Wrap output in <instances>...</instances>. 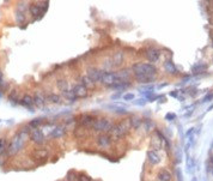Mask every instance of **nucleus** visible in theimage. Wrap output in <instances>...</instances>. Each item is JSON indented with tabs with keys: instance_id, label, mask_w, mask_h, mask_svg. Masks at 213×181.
<instances>
[{
	"instance_id": "obj_1",
	"label": "nucleus",
	"mask_w": 213,
	"mask_h": 181,
	"mask_svg": "<svg viewBox=\"0 0 213 181\" xmlns=\"http://www.w3.org/2000/svg\"><path fill=\"white\" fill-rule=\"evenodd\" d=\"M132 72L134 76H156L157 68L149 62H137L132 66Z\"/></svg>"
},
{
	"instance_id": "obj_2",
	"label": "nucleus",
	"mask_w": 213,
	"mask_h": 181,
	"mask_svg": "<svg viewBox=\"0 0 213 181\" xmlns=\"http://www.w3.org/2000/svg\"><path fill=\"white\" fill-rule=\"evenodd\" d=\"M25 137H26V133H23L22 131L19 133H17L11 143L9 145V155H16L18 152L23 147H24V143H25Z\"/></svg>"
},
{
	"instance_id": "obj_3",
	"label": "nucleus",
	"mask_w": 213,
	"mask_h": 181,
	"mask_svg": "<svg viewBox=\"0 0 213 181\" xmlns=\"http://www.w3.org/2000/svg\"><path fill=\"white\" fill-rule=\"evenodd\" d=\"M129 129V121H120L119 124L113 125V129L109 132V134H112L114 138H122L128 134Z\"/></svg>"
},
{
	"instance_id": "obj_4",
	"label": "nucleus",
	"mask_w": 213,
	"mask_h": 181,
	"mask_svg": "<svg viewBox=\"0 0 213 181\" xmlns=\"http://www.w3.org/2000/svg\"><path fill=\"white\" fill-rule=\"evenodd\" d=\"M112 129H113V124L106 118H101V119L96 120L92 126V130L95 132H99V133H109L112 131Z\"/></svg>"
},
{
	"instance_id": "obj_5",
	"label": "nucleus",
	"mask_w": 213,
	"mask_h": 181,
	"mask_svg": "<svg viewBox=\"0 0 213 181\" xmlns=\"http://www.w3.org/2000/svg\"><path fill=\"white\" fill-rule=\"evenodd\" d=\"M120 82H121V79L119 77L117 72H106V71H104V73L102 76V80H101V83L103 85L109 86V88H112L113 85H115Z\"/></svg>"
},
{
	"instance_id": "obj_6",
	"label": "nucleus",
	"mask_w": 213,
	"mask_h": 181,
	"mask_svg": "<svg viewBox=\"0 0 213 181\" xmlns=\"http://www.w3.org/2000/svg\"><path fill=\"white\" fill-rule=\"evenodd\" d=\"M112 144H113V138L108 133H101L97 137V145L101 149H108L112 147Z\"/></svg>"
},
{
	"instance_id": "obj_7",
	"label": "nucleus",
	"mask_w": 213,
	"mask_h": 181,
	"mask_svg": "<svg viewBox=\"0 0 213 181\" xmlns=\"http://www.w3.org/2000/svg\"><path fill=\"white\" fill-rule=\"evenodd\" d=\"M95 121H96V119L92 115H90V114H81L79 116V119H78L79 126H83V127H85L86 130L92 129Z\"/></svg>"
},
{
	"instance_id": "obj_8",
	"label": "nucleus",
	"mask_w": 213,
	"mask_h": 181,
	"mask_svg": "<svg viewBox=\"0 0 213 181\" xmlns=\"http://www.w3.org/2000/svg\"><path fill=\"white\" fill-rule=\"evenodd\" d=\"M104 73V71L97 68V67H90V68H87V77H90L95 83L102 80V76Z\"/></svg>"
},
{
	"instance_id": "obj_9",
	"label": "nucleus",
	"mask_w": 213,
	"mask_h": 181,
	"mask_svg": "<svg viewBox=\"0 0 213 181\" xmlns=\"http://www.w3.org/2000/svg\"><path fill=\"white\" fill-rule=\"evenodd\" d=\"M48 150L47 149H43V148H39L36 150L32 151V158L37 162H44L47 158H48Z\"/></svg>"
},
{
	"instance_id": "obj_10",
	"label": "nucleus",
	"mask_w": 213,
	"mask_h": 181,
	"mask_svg": "<svg viewBox=\"0 0 213 181\" xmlns=\"http://www.w3.org/2000/svg\"><path fill=\"white\" fill-rule=\"evenodd\" d=\"M159 57H161V52L159 49H157L156 47H150L146 50V58L150 62H157L159 60Z\"/></svg>"
},
{
	"instance_id": "obj_11",
	"label": "nucleus",
	"mask_w": 213,
	"mask_h": 181,
	"mask_svg": "<svg viewBox=\"0 0 213 181\" xmlns=\"http://www.w3.org/2000/svg\"><path fill=\"white\" fill-rule=\"evenodd\" d=\"M72 93L76 96V98H84L87 96V89L83 84H76L72 89Z\"/></svg>"
},
{
	"instance_id": "obj_12",
	"label": "nucleus",
	"mask_w": 213,
	"mask_h": 181,
	"mask_svg": "<svg viewBox=\"0 0 213 181\" xmlns=\"http://www.w3.org/2000/svg\"><path fill=\"white\" fill-rule=\"evenodd\" d=\"M29 11H30V14L32 16V17H35L36 19H40V18L46 13L42 9H41V5H40V3H37V4H32V5H30V7H29Z\"/></svg>"
},
{
	"instance_id": "obj_13",
	"label": "nucleus",
	"mask_w": 213,
	"mask_h": 181,
	"mask_svg": "<svg viewBox=\"0 0 213 181\" xmlns=\"http://www.w3.org/2000/svg\"><path fill=\"white\" fill-rule=\"evenodd\" d=\"M31 141L35 143V144H37V145H41V144L44 143V134L42 131L40 130H34L31 132V137H30Z\"/></svg>"
},
{
	"instance_id": "obj_14",
	"label": "nucleus",
	"mask_w": 213,
	"mask_h": 181,
	"mask_svg": "<svg viewBox=\"0 0 213 181\" xmlns=\"http://www.w3.org/2000/svg\"><path fill=\"white\" fill-rule=\"evenodd\" d=\"M123 61H125V54H123V52L119 50L114 54V57L112 58V62H113V67H120Z\"/></svg>"
},
{
	"instance_id": "obj_15",
	"label": "nucleus",
	"mask_w": 213,
	"mask_h": 181,
	"mask_svg": "<svg viewBox=\"0 0 213 181\" xmlns=\"http://www.w3.org/2000/svg\"><path fill=\"white\" fill-rule=\"evenodd\" d=\"M157 179L158 181H171L172 180V175L169 170L167 169H161L157 173Z\"/></svg>"
},
{
	"instance_id": "obj_16",
	"label": "nucleus",
	"mask_w": 213,
	"mask_h": 181,
	"mask_svg": "<svg viewBox=\"0 0 213 181\" xmlns=\"http://www.w3.org/2000/svg\"><path fill=\"white\" fill-rule=\"evenodd\" d=\"M147 159L151 164H158L159 162H161V157H159L158 152L154 151V150H149L147 151Z\"/></svg>"
},
{
	"instance_id": "obj_17",
	"label": "nucleus",
	"mask_w": 213,
	"mask_h": 181,
	"mask_svg": "<svg viewBox=\"0 0 213 181\" xmlns=\"http://www.w3.org/2000/svg\"><path fill=\"white\" fill-rule=\"evenodd\" d=\"M64 134H65V129L62 127V126H58V127L53 129V132H51V133L48 136V138H50V139L61 138Z\"/></svg>"
},
{
	"instance_id": "obj_18",
	"label": "nucleus",
	"mask_w": 213,
	"mask_h": 181,
	"mask_svg": "<svg viewBox=\"0 0 213 181\" xmlns=\"http://www.w3.org/2000/svg\"><path fill=\"white\" fill-rule=\"evenodd\" d=\"M164 68H165V71L168 72V73H170V75H177V73H179V71H177L174 61H171V60H167L164 62Z\"/></svg>"
},
{
	"instance_id": "obj_19",
	"label": "nucleus",
	"mask_w": 213,
	"mask_h": 181,
	"mask_svg": "<svg viewBox=\"0 0 213 181\" xmlns=\"http://www.w3.org/2000/svg\"><path fill=\"white\" fill-rule=\"evenodd\" d=\"M141 124H143V119L139 118V116H132L129 119V126H131V129H134V130H138Z\"/></svg>"
},
{
	"instance_id": "obj_20",
	"label": "nucleus",
	"mask_w": 213,
	"mask_h": 181,
	"mask_svg": "<svg viewBox=\"0 0 213 181\" xmlns=\"http://www.w3.org/2000/svg\"><path fill=\"white\" fill-rule=\"evenodd\" d=\"M21 104H22V106H24V107H26V108H29V109H31V111H34V109H32L34 97H31L30 95H25V96L21 100Z\"/></svg>"
},
{
	"instance_id": "obj_21",
	"label": "nucleus",
	"mask_w": 213,
	"mask_h": 181,
	"mask_svg": "<svg viewBox=\"0 0 213 181\" xmlns=\"http://www.w3.org/2000/svg\"><path fill=\"white\" fill-rule=\"evenodd\" d=\"M135 80L143 84H149L153 80H156V76H134Z\"/></svg>"
},
{
	"instance_id": "obj_22",
	"label": "nucleus",
	"mask_w": 213,
	"mask_h": 181,
	"mask_svg": "<svg viewBox=\"0 0 213 181\" xmlns=\"http://www.w3.org/2000/svg\"><path fill=\"white\" fill-rule=\"evenodd\" d=\"M81 84L89 90V89H92L95 85H96V83L90 78V77H87V76H84L83 78H81Z\"/></svg>"
},
{
	"instance_id": "obj_23",
	"label": "nucleus",
	"mask_w": 213,
	"mask_h": 181,
	"mask_svg": "<svg viewBox=\"0 0 213 181\" xmlns=\"http://www.w3.org/2000/svg\"><path fill=\"white\" fill-rule=\"evenodd\" d=\"M42 122H43L42 118H36V119H34V120H31L29 122V126H30L31 130H36V129H39L40 126L42 125Z\"/></svg>"
},
{
	"instance_id": "obj_24",
	"label": "nucleus",
	"mask_w": 213,
	"mask_h": 181,
	"mask_svg": "<svg viewBox=\"0 0 213 181\" xmlns=\"http://www.w3.org/2000/svg\"><path fill=\"white\" fill-rule=\"evenodd\" d=\"M154 129V124L151 119H145L144 120V130L146 133H149L150 131H152Z\"/></svg>"
},
{
	"instance_id": "obj_25",
	"label": "nucleus",
	"mask_w": 213,
	"mask_h": 181,
	"mask_svg": "<svg viewBox=\"0 0 213 181\" xmlns=\"http://www.w3.org/2000/svg\"><path fill=\"white\" fill-rule=\"evenodd\" d=\"M207 70V65L206 64H197L192 67V71L194 73H200V72H204Z\"/></svg>"
},
{
	"instance_id": "obj_26",
	"label": "nucleus",
	"mask_w": 213,
	"mask_h": 181,
	"mask_svg": "<svg viewBox=\"0 0 213 181\" xmlns=\"http://www.w3.org/2000/svg\"><path fill=\"white\" fill-rule=\"evenodd\" d=\"M86 134H87V130L85 127H83V126H78V127L76 129V131H74V136L78 137V138H83Z\"/></svg>"
},
{
	"instance_id": "obj_27",
	"label": "nucleus",
	"mask_w": 213,
	"mask_h": 181,
	"mask_svg": "<svg viewBox=\"0 0 213 181\" xmlns=\"http://www.w3.org/2000/svg\"><path fill=\"white\" fill-rule=\"evenodd\" d=\"M79 180V173L76 170H69L67 174V181H78Z\"/></svg>"
},
{
	"instance_id": "obj_28",
	"label": "nucleus",
	"mask_w": 213,
	"mask_h": 181,
	"mask_svg": "<svg viewBox=\"0 0 213 181\" xmlns=\"http://www.w3.org/2000/svg\"><path fill=\"white\" fill-rule=\"evenodd\" d=\"M58 86H59L60 90H62L64 93L68 91V83H67L65 79H59V80H58Z\"/></svg>"
},
{
	"instance_id": "obj_29",
	"label": "nucleus",
	"mask_w": 213,
	"mask_h": 181,
	"mask_svg": "<svg viewBox=\"0 0 213 181\" xmlns=\"http://www.w3.org/2000/svg\"><path fill=\"white\" fill-rule=\"evenodd\" d=\"M34 103L36 104V106H39V107H42V106H43V103H44V98H43V96H42V95H40V94H36V95H35V97H34Z\"/></svg>"
},
{
	"instance_id": "obj_30",
	"label": "nucleus",
	"mask_w": 213,
	"mask_h": 181,
	"mask_svg": "<svg viewBox=\"0 0 213 181\" xmlns=\"http://www.w3.org/2000/svg\"><path fill=\"white\" fill-rule=\"evenodd\" d=\"M48 100H49L50 102H53V103H59V102L61 101L60 96L56 95V94H50V95L48 96Z\"/></svg>"
},
{
	"instance_id": "obj_31",
	"label": "nucleus",
	"mask_w": 213,
	"mask_h": 181,
	"mask_svg": "<svg viewBox=\"0 0 213 181\" xmlns=\"http://www.w3.org/2000/svg\"><path fill=\"white\" fill-rule=\"evenodd\" d=\"M109 108H114V111L117 112V113H120V114H125V113H127V111H126L122 106H109Z\"/></svg>"
},
{
	"instance_id": "obj_32",
	"label": "nucleus",
	"mask_w": 213,
	"mask_h": 181,
	"mask_svg": "<svg viewBox=\"0 0 213 181\" xmlns=\"http://www.w3.org/2000/svg\"><path fill=\"white\" fill-rule=\"evenodd\" d=\"M16 16H17V22H18V23H23V22L25 21L24 13H23L22 11H21V12H19V11H17V14H16Z\"/></svg>"
},
{
	"instance_id": "obj_33",
	"label": "nucleus",
	"mask_w": 213,
	"mask_h": 181,
	"mask_svg": "<svg viewBox=\"0 0 213 181\" xmlns=\"http://www.w3.org/2000/svg\"><path fill=\"white\" fill-rule=\"evenodd\" d=\"M78 181H92V179L87 174H85V173H80L79 174V180Z\"/></svg>"
},
{
	"instance_id": "obj_34",
	"label": "nucleus",
	"mask_w": 213,
	"mask_h": 181,
	"mask_svg": "<svg viewBox=\"0 0 213 181\" xmlns=\"http://www.w3.org/2000/svg\"><path fill=\"white\" fill-rule=\"evenodd\" d=\"M193 167H194V159H192L190 157H188V158H187V169H188V172H190Z\"/></svg>"
},
{
	"instance_id": "obj_35",
	"label": "nucleus",
	"mask_w": 213,
	"mask_h": 181,
	"mask_svg": "<svg viewBox=\"0 0 213 181\" xmlns=\"http://www.w3.org/2000/svg\"><path fill=\"white\" fill-rule=\"evenodd\" d=\"M5 149H6V140L3 138V139H0V152L5 151Z\"/></svg>"
},
{
	"instance_id": "obj_36",
	"label": "nucleus",
	"mask_w": 213,
	"mask_h": 181,
	"mask_svg": "<svg viewBox=\"0 0 213 181\" xmlns=\"http://www.w3.org/2000/svg\"><path fill=\"white\" fill-rule=\"evenodd\" d=\"M213 98V93H209V94H207L205 97H204V100H202V102L205 103V102H208V101H211Z\"/></svg>"
},
{
	"instance_id": "obj_37",
	"label": "nucleus",
	"mask_w": 213,
	"mask_h": 181,
	"mask_svg": "<svg viewBox=\"0 0 213 181\" xmlns=\"http://www.w3.org/2000/svg\"><path fill=\"white\" fill-rule=\"evenodd\" d=\"M134 94H126L125 96H123V100L125 101H131V100H134Z\"/></svg>"
},
{
	"instance_id": "obj_38",
	"label": "nucleus",
	"mask_w": 213,
	"mask_h": 181,
	"mask_svg": "<svg viewBox=\"0 0 213 181\" xmlns=\"http://www.w3.org/2000/svg\"><path fill=\"white\" fill-rule=\"evenodd\" d=\"M146 103V101L144 100V98H139V100H135L134 101V104H137V106H144Z\"/></svg>"
},
{
	"instance_id": "obj_39",
	"label": "nucleus",
	"mask_w": 213,
	"mask_h": 181,
	"mask_svg": "<svg viewBox=\"0 0 213 181\" xmlns=\"http://www.w3.org/2000/svg\"><path fill=\"white\" fill-rule=\"evenodd\" d=\"M176 118V115L174 114V113H168L167 115H165V119L168 120V121H171V120H174Z\"/></svg>"
},
{
	"instance_id": "obj_40",
	"label": "nucleus",
	"mask_w": 213,
	"mask_h": 181,
	"mask_svg": "<svg viewBox=\"0 0 213 181\" xmlns=\"http://www.w3.org/2000/svg\"><path fill=\"white\" fill-rule=\"evenodd\" d=\"M177 94H179L177 91H171V93H170V95H171L172 97H177Z\"/></svg>"
},
{
	"instance_id": "obj_41",
	"label": "nucleus",
	"mask_w": 213,
	"mask_h": 181,
	"mask_svg": "<svg viewBox=\"0 0 213 181\" xmlns=\"http://www.w3.org/2000/svg\"><path fill=\"white\" fill-rule=\"evenodd\" d=\"M3 85V73H1V71H0V86Z\"/></svg>"
},
{
	"instance_id": "obj_42",
	"label": "nucleus",
	"mask_w": 213,
	"mask_h": 181,
	"mask_svg": "<svg viewBox=\"0 0 213 181\" xmlns=\"http://www.w3.org/2000/svg\"><path fill=\"white\" fill-rule=\"evenodd\" d=\"M192 132H194V129H190V130H189V131L187 132V136H189V134H190Z\"/></svg>"
},
{
	"instance_id": "obj_43",
	"label": "nucleus",
	"mask_w": 213,
	"mask_h": 181,
	"mask_svg": "<svg viewBox=\"0 0 213 181\" xmlns=\"http://www.w3.org/2000/svg\"><path fill=\"white\" fill-rule=\"evenodd\" d=\"M119 96H120V95H119V94H116V95H114V96H112V98H113V100H115V98H117V97H119Z\"/></svg>"
},
{
	"instance_id": "obj_44",
	"label": "nucleus",
	"mask_w": 213,
	"mask_h": 181,
	"mask_svg": "<svg viewBox=\"0 0 213 181\" xmlns=\"http://www.w3.org/2000/svg\"><path fill=\"white\" fill-rule=\"evenodd\" d=\"M167 85H168V84L164 83V84H161V85H159V88H163V86H167Z\"/></svg>"
},
{
	"instance_id": "obj_45",
	"label": "nucleus",
	"mask_w": 213,
	"mask_h": 181,
	"mask_svg": "<svg viewBox=\"0 0 213 181\" xmlns=\"http://www.w3.org/2000/svg\"><path fill=\"white\" fill-rule=\"evenodd\" d=\"M211 149H213V143H212V144H211Z\"/></svg>"
},
{
	"instance_id": "obj_46",
	"label": "nucleus",
	"mask_w": 213,
	"mask_h": 181,
	"mask_svg": "<svg viewBox=\"0 0 213 181\" xmlns=\"http://www.w3.org/2000/svg\"><path fill=\"white\" fill-rule=\"evenodd\" d=\"M92 181H95V180H92Z\"/></svg>"
}]
</instances>
